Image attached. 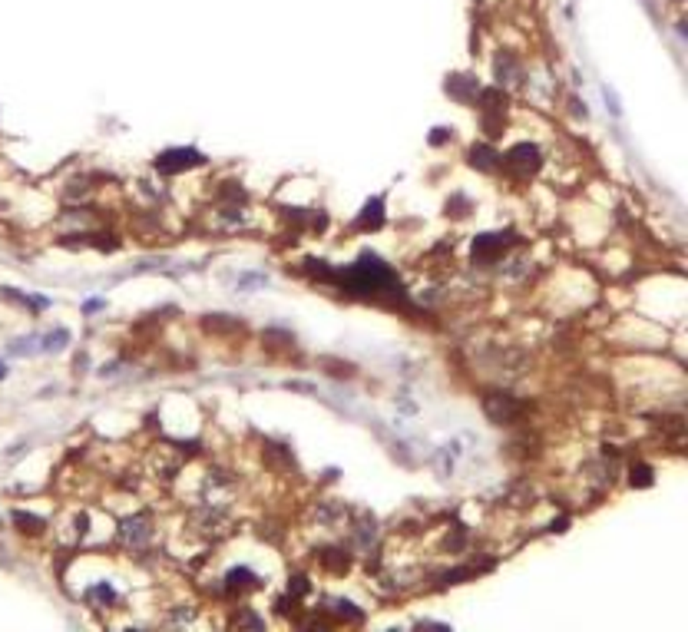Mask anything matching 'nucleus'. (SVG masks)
<instances>
[{"instance_id": "1", "label": "nucleus", "mask_w": 688, "mask_h": 632, "mask_svg": "<svg viewBox=\"0 0 688 632\" xmlns=\"http://www.w3.org/2000/svg\"><path fill=\"white\" fill-rule=\"evenodd\" d=\"M0 377H4V364H0Z\"/></svg>"}]
</instances>
